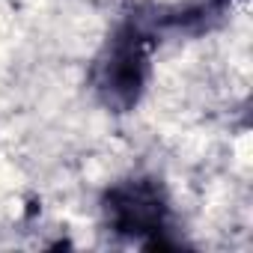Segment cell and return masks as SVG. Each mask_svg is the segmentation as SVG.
<instances>
[{
	"instance_id": "obj_1",
	"label": "cell",
	"mask_w": 253,
	"mask_h": 253,
	"mask_svg": "<svg viewBox=\"0 0 253 253\" xmlns=\"http://www.w3.org/2000/svg\"><path fill=\"white\" fill-rule=\"evenodd\" d=\"M146 69H149L146 36L137 27H122L110 39V45L98 63L101 98L116 110H128L131 104H137V98L143 92Z\"/></svg>"
},
{
	"instance_id": "obj_2",
	"label": "cell",
	"mask_w": 253,
	"mask_h": 253,
	"mask_svg": "<svg viewBox=\"0 0 253 253\" xmlns=\"http://www.w3.org/2000/svg\"><path fill=\"white\" fill-rule=\"evenodd\" d=\"M107 223L119 235L143 238L149 247H161L167 232V200L152 179H131L116 185L104 200Z\"/></svg>"
}]
</instances>
